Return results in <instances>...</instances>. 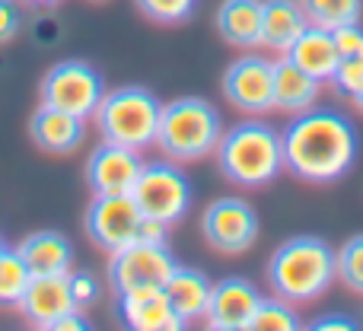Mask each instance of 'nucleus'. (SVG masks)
<instances>
[{"mask_svg":"<svg viewBox=\"0 0 363 331\" xmlns=\"http://www.w3.org/2000/svg\"><path fill=\"white\" fill-rule=\"evenodd\" d=\"M335 264H338V284L363 296V232L351 236L335 252Z\"/></svg>","mask_w":363,"mask_h":331,"instance_id":"nucleus-27","label":"nucleus"},{"mask_svg":"<svg viewBox=\"0 0 363 331\" xmlns=\"http://www.w3.org/2000/svg\"><path fill=\"white\" fill-rule=\"evenodd\" d=\"M204 242L220 255H242L258 242V213L245 198H223L211 201L201 217Z\"/></svg>","mask_w":363,"mask_h":331,"instance_id":"nucleus-9","label":"nucleus"},{"mask_svg":"<svg viewBox=\"0 0 363 331\" xmlns=\"http://www.w3.org/2000/svg\"><path fill=\"white\" fill-rule=\"evenodd\" d=\"M220 134H223V115L217 106L198 96H179L163 106L157 150L176 163H198L217 150Z\"/></svg>","mask_w":363,"mask_h":331,"instance_id":"nucleus-4","label":"nucleus"},{"mask_svg":"<svg viewBox=\"0 0 363 331\" xmlns=\"http://www.w3.org/2000/svg\"><path fill=\"white\" fill-rule=\"evenodd\" d=\"M284 57H290L296 67L306 70V74L319 83H332L335 70H338V61H341L335 32L319 29V26H306L303 35L290 45V51Z\"/></svg>","mask_w":363,"mask_h":331,"instance_id":"nucleus-19","label":"nucleus"},{"mask_svg":"<svg viewBox=\"0 0 363 331\" xmlns=\"http://www.w3.org/2000/svg\"><path fill=\"white\" fill-rule=\"evenodd\" d=\"M140 169H144V157L138 150L102 140L86 159V181L93 194H131Z\"/></svg>","mask_w":363,"mask_h":331,"instance_id":"nucleus-14","label":"nucleus"},{"mask_svg":"<svg viewBox=\"0 0 363 331\" xmlns=\"http://www.w3.org/2000/svg\"><path fill=\"white\" fill-rule=\"evenodd\" d=\"M335 42H338V70L332 77V86L341 99H357L363 93V26L351 23L335 29Z\"/></svg>","mask_w":363,"mask_h":331,"instance_id":"nucleus-23","label":"nucleus"},{"mask_svg":"<svg viewBox=\"0 0 363 331\" xmlns=\"http://www.w3.org/2000/svg\"><path fill=\"white\" fill-rule=\"evenodd\" d=\"M140 223H144V213L131 194H93L83 213V230L89 242L108 255L138 242Z\"/></svg>","mask_w":363,"mask_h":331,"instance_id":"nucleus-8","label":"nucleus"},{"mask_svg":"<svg viewBox=\"0 0 363 331\" xmlns=\"http://www.w3.org/2000/svg\"><path fill=\"white\" fill-rule=\"evenodd\" d=\"M322 83L313 80L306 70H300L290 57H277L274 61V108L287 115H300L319 102Z\"/></svg>","mask_w":363,"mask_h":331,"instance_id":"nucleus-22","label":"nucleus"},{"mask_svg":"<svg viewBox=\"0 0 363 331\" xmlns=\"http://www.w3.org/2000/svg\"><path fill=\"white\" fill-rule=\"evenodd\" d=\"M166 296H169L172 309L182 315L185 322H198L207 315V303H211V290L213 281L204 271L191 268V264H176L172 274L163 284Z\"/></svg>","mask_w":363,"mask_h":331,"instance_id":"nucleus-20","label":"nucleus"},{"mask_svg":"<svg viewBox=\"0 0 363 331\" xmlns=\"http://www.w3.org/2000/svg\"><path fill=\"white\" fill-rule=\"evenodd\" d=\"M160 115H163V102L157 99V93H150L147 86H118L106 89L93 121L102 140L144 153L157 147Z\"/></svg>","mask_w":363,"mask_h":331,"instance_id":"nucleus-5","label":"nucleus"},{"mask_svg":"<svg viewBox=\"0 0 363 331\" xmlns=\"http://www.w3.org/2000/svg\"><path fill=\"white\" fill-rule=\"evenodd\" d=\"M118 300V315L128 328L134 331H182L188 325L185 319L172 309L163 284H144L115 293Z\"/></svg>","mask_w":363,"mask_h":331,"instance_id":"nucleus-12","label":"nucleus"},{"mask_svg":"<svg viewBox=\"0 0 363 331\" xmlns=\"http://www.w3.org/2000/svg\"><path fill=\"white\" fill-rule=\"evenodd\" d=\"M131 198L138 201L144 217L176 226L185 220L188 207H191L194 188L176 159H153L140 169L138 181L131 188Z\"/></svg>","mask_w":363,"mask_h":331,"instance_id":"nucleus-6","label":"nucleus"},{"mask_svg":"<svg viewBox=\"0 0 363 331\" xmlns=\"http://www.w3.org/2000/svg\"><path fill=\"white\" fill-rule=\"evenodd\" d=\"M16 309H19V313H23L35 328H51V322H55V319H61L64 313L77 309V306H74V296H70L67 274L32 277Z\"/></svg>","mask_w":363,"mask_h":331,"instance_id":"nucleus-16","label":"nucleus"},{"mask_svg":"<svg viewBox=\"0 0 363 331\" xmlns=\"http://www.w3.org/2000/svg\"><path fill=\"white\" fill-rule=\"evenodd\" d=\"M93 4H106V0H93Z\"/></svg>","mask_w":363,"mask_h":331,"instance_id":"nucleus-36","label":"nucleus"},{"mask_svg":"<svg viewBox=\"0 0 363 331\" xmlns=\"http://www.w3.org/2000/svg\"><path fill=\"white\" fill-rule=\"evenodd\" d=\"M309 328H315V331H354V328H360V322L347 319V315H322V319L309 322Z\"/></svg>","mask_w":363,"mask_h":331,"instance_id":"nucleus-31","label":"nucleus"},{"mask_svg":"<svg viewBox=\"0 0 363 331\" xmlns=\"http://www.w3.org/2000/svg\"><path fill=\"white\" fill-rule=\"evenodd\" d=\"M23 4H29V6H55V4H61V0H23Z\"/></svg>","mask_w":363,"mask_h":331,"instance_id":"nucleus-33","label":"nucleus"},{"mask_svg":"<svg viewBox=\"0 0 363 331\" xmlns=\"http://www.w3.org/2000/svg\"><path fill=\"white\" fill-rule=\"evenodd\" d=\"M179 258L166 242H131L108 255L106 277L108 287L121 293V290L144 287V284H166Z\"/></svg>","mask_w":363,"mask_h":331,"instance_id":"nucleus-10","label":"nucleus"},{"mask_svg":"<svg viewBox=\"0 0 363 331\" xmlns=\"http://www.w3.org/2000/svg\"><path fill=\"white\" fill-rule=\"evenodd\" d=\"M223 96L245 115L274 112V61L262 55H242L226 67Z\"/></svg>","mask_w":363,"mask_h":331,"instance_id":"nucleus-11","label":"nucleus"},{"mask_svg":"<svg viewBox=\"0 0 363 331\" xmlns=\"http://www.w3.org/2000/svg\"><path fill=\"white\" fill-rule=\"evenodd\" d=\"M303 13H306L309 26H319V29H341V26L360 23L363 13V0H300Z\"/></svg>","mask_w":363,"mask_h":331,"instance_id":"nucleus-24","label":"nucleus"},{"mask_svg":"<svg viewBox=\"0 0 363 331\" xmlns=\"http://www.w3.org/2000/svg\"><path fill=\"white\" fill-rule=\"evenodd\" d=\"M23 29V13L16 0H0V45L13 42Z\"/></svg>","mask_w":363,"mask_h":331,"instance_id":"nucleus-30","label":"nucleus"},{"mask_svg":"<svg viewBox=\"0 0 363 331\" xmlns=\"http://www.w3.org/2000/svg\"><path fill=\"white\" fill-rule=\"evenodd\" d=\"M29 138L42 153L70 157V153L80 150L83 138H86V121L70 112H61V108H51V106L38 102V108L29 118Z\"/></svg>","mask_w":363,"mask_h":331,"instance_id":"nucleus-15","label":"nucleus"},{"mask_svg":"<svg viewBox=\"0 0 363 331\" xmlns=\"http://www.w3.org/2000/svg\"><path fill=\"white\" fill-rule=\"evenodd\" d=\"M32 281V271L26 268V262L19 258L16 249H6L0 255V306L16 309L23 300L26 287Z\"/></svg>","mask_w":363,"mask_h":331,"instance_id":"nucleus-26","label":"nucleus"},{"mask_svg":"<svg viewBox=\"0 0 363 331\" xmlns=\"http://www.w3.org/2000/svg\"><path fill=\"white\" fill-rule=\"evenodd\" d=\"M67 284H70V296H74V306L77 309H89V306H96L99 303V296H102V284L96 281V274L93 271H70L67 274Z\"/></svg>","mask_w":363,"mask_h":331,"instance_id":"nucleus-29","label":"nucleus"},{"mask_svg":"<svg viewBox=\"0 0 363 331\" xmlns=\"http://www.w3.org/2000/svg\"><path fill=\"white\" fill-rule=\"evenodd\" d=\"M338 281L335 249L322 236H294L277 245L268 262L271 293L294 306H306L328 293Z\"/></svg>","mask_w":363,"mask_h":331,"instance_id":"nucleus-3","label":"nucleus"},{"mask_svg":"<svg viewBox=\"0 0 363 331\" xmlns=\"http://www.w3.org/2000/svg\"><path fill=\"white\" fill-rule=\"evenodd\" d=\"M138 10L157 26H179L194 16L201 0H134Z\"/></svg>","mask_w":363,"mask_h":331,"instance_id":"nucleus-28","label":"nucleus"},{"mask_svg":"<svg viewBox=\"0 0 363 331\" xmlns=\"http://www.w3.org/2000/svg\"><path fill=\"white\" fill-rule=\"evenodd\" d=\"M284 138V172L309 185H328L347 175L357 163L360 138L351 115L338 108H306L294 115Z\"/></svg>","mask_w":363,"mask_h":331,"instance_id":"nucleus-1","label":"nucleus"},{"mask_svg":"<svg viewBox=\"0 0 363 331\" xmlns=\"http://www.w3.org/2000/svg\"><path fill=\"white\" fill-rule=\"evenodd\" d=\"M303 319L296 315L294 303L281 300V296H262L255 315L249 322V331H300Z\"/></svg>","mask_w":363,"mask_h":331,"instance_id":"nucleus-25","label":"nucleus"},{"mask_svg":"<svg viewBox=\"0 0 363 331\" xmlns=\"http://www.w3.org/2000/svg\"><path fill=\"white\" fill-rule=\"evenodd\" d=\"M258 303H262V293L255 284H249L245 277H223L211 290L204 322L213 331H249Z\"/></svg>","mask_w":363,"mask_h":331,"instance_id":"nucleus-13","label":"nucleus"},{"mask_svg":"<svg viewBox=\"0 0 363 331\" xmlns=\"http://www.w3.org/2000/svg\"><path fill=\"white\" fill-rule=\"evenodd\" d=\"M80 328H89V322L83 319V309H70V313H64L61 319L51 322L48 331H80Z\"/></svg>","mask_w":363,"mask_h":331,"instance_id":"nucleus-32","label":"nucleus"},{"mask_svg":"<svg viewBox=\"0 0 363 331\" xmlns=\"http://www.w3.org/2000/svg\"><path fill=\"white\" fill-rule=\"evenodd\" d=\"M6 249H10V245H6V242H4V236H0V255H4Z\"/></svg>","mask_w":363,"mask_h":331,"instance_id":"nucleus-35","label":"nucleus"},{"mask_svg":"<svg viewBox=\"0 0 363 331\" xmlns=\"http://www.w3.org/2000/svg\"><path fill=\"white\" fill-rule=\"evenodd\" d=\"M262 6L264 0H223L213 16L220 38L242 51L262 48Z\"/></svg>","mask_w":363,"mask_h":331,"instance_id":"nucleus-18","label":"nucleus"},{"mask_svg":"<svg viewBox=\"0 0 363 331\" xmlns=\"http://www.w3.org/2000/svg\"><path fill=\"white\" fill-rule=\"evenodd\" d=\"M213 159H217L220 175L233 185L264 188L284 172V138L277 128L255 115L233 128H223Z\"/></svg>","mask_w":363,"mask_h":331,"instance_id":"nucleus-2","label":"nucleus"},{"mask_svg":"<svg viewBox=\"0 0 363 331\" xmlns=\"http://www.w3.org/2000/svg\"><path fill=\"white\" fill-rule=\"evenodd\" d=\"M16 252L26 262V268L32 271V277L70 274V271H74V242L57 230L29 232V236L16 245Z\"/></svg>","mask_w":363,"mask_h":331,"instance_id":"nucleus-17","label":"nucleus"},{"mask_svg":"<svg viewBox=\"0 0 363 331\" xmlns=\"http://www.w3.org/2000/svg\"><path fill=\"white\" fill-rule=\"evenodd\" d=\"M102 96H106V80H102V74L89 61H80V57L57 61L55 67L45 74L42 86H38L42 106L61 108V112H70L83 121L96 115Z\"/></svg>","mask_w":363,"mask_h":331,"instance_id":"nucleus-7","label":"nucleus"},{"mask_svg":"<svg viewBox=\"0 0 363 331\" xmlns=\"http://www.w3.org/2000/svg\"><path fill=\"white\" fill-rule=\"evenodd\" d=\"M354 106H357V108H360V112H363V93L357 96V99H354Z\"/></svg>","mask_w":363,"mask_h":331,"instance_id":"nucleus-34","label":"nucleus"},{"mask_svg":"<svg viewBox=\"0 0 363 331\" xmlns=\"http://www.w3.org/2000/svg\"><path fill=\"white\" fill-rule=\"evenodd\" d=\"M309 26L300 0H264L262 6V48L274 55H287L290 45Z\"/></svg>","mask_w":363,"mask_h":331,"instance_id":"nucleus-21","label":"nucleus"}]
</instances>
